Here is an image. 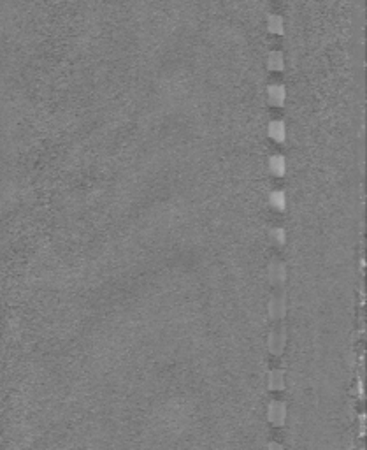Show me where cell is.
I'll return each mask as SVG.
<instances>
[{"label":"cell","instance_id":"7a4b0ae2","mask_svg":"<svg viewBox=\"0 0 367 450\" xmlns=\"http://www.w3.org/2000/svg\"><path fill=\"white\" fill-rule=\"evenodd\" d=\"M267 95H269V102L274 106H281L285 102V88L281 85H272L267 90Z\"/></svg>","mask_w":367,"mask_h":450},{"label":"cell","instance_id":"277c9868","mask_svg":"<svg viewBox=\"0 0 367 450\" xmlns=\"http://www.w3.org/2000/svg\"><path fill=\"white\" fill-rule=\"evenodd\" d=\"M269 419L272 420V424H276V426L283 424V420H285V404L272 403V406H270V410H269Z\"/></svg>","mask_w":367,"mask_h":450},{"label":"cell","instance_id":"8992f818","mask_svg":"<svg viewBox=\"0 0 367 450\" xmlns=\"http://www.w3.org/2000/svg\"><path fill=\"white\" fill-rule=\"evenodd\" d=\"M270 169H272V172L278 176L285 174V160L281 159V157H274V159H270Z\"/></svg>","mask_w":367,"mask_h":450},{"label":"cell","instance_id":"52a82bcc","mask_svg":"<svg viewBox=\"0 0 367 450\" xmlns=\"http://www.w3.org/2000/svg\"><path fill=\"white\" fill-rule=\"evenodd\" d=\"M270 201H272V204L276 206V208H285V195L281 194V192H274L272 194V197H270Z\"/></svg>","mask_w":367,"mask_h":450},{"label":"cell","instance_id":"3957f363","mask_svg":"<svg viewBox=\"0 0 367 450\" xmlns=\"http://www.w3.org/2000/svg\"><path fill=\"white\" fill-rule=\"evenodd\" d=\"M267 67L270 70H283L285 67V58H283V53L281 51H270L269 56H267Z\"/></svg>","mask_w":367,"mask_h":450},{"label":"cell","instance_id":"5b68a950","mask_svg":"<svg viewBox=\"0 0 367 450\" xmlns=\"http://www.w3.org/2000/svg\"><path fill=\"white\" fill-rule=\"evenodd\" d=\"M269 134L274 137L276 141L281 143V141L285 139V125H283L281 121H274V123H270Z\"/></svg>","mask_w":367,"mask_h":450},{"label":"cell","instance_id":"ba28073f","mask_svg":"<svg viewBox=\"0 0 367 450\" xmlns=\"http://www.w3.org/2000/svg\"><path fill=\"white\" fill-rule=\"evenodd\" d=\"M279 378H283V377L279 375V373H276V378H274V380H279ZM270 387H278V389H279V387H283V382H278V384H274V382H272V384H270Z\"/></svg>","mask_w":367,"mask_h":450},{"label":"cell","instance_id":"6da1fadb","mask_svg":"<svg viewBox=\"0 0 367 450\" xmlns=\"http://www.w3.org/2000/svg\"><path fill=\"white\" fill-rule=\"evenodd\" d=\"M267 30L274 35H283V32H285V21H283L281 16L279 14L267 16Z\"/></svg>","mask_w":367,"mask_h":450}]
</instances>
